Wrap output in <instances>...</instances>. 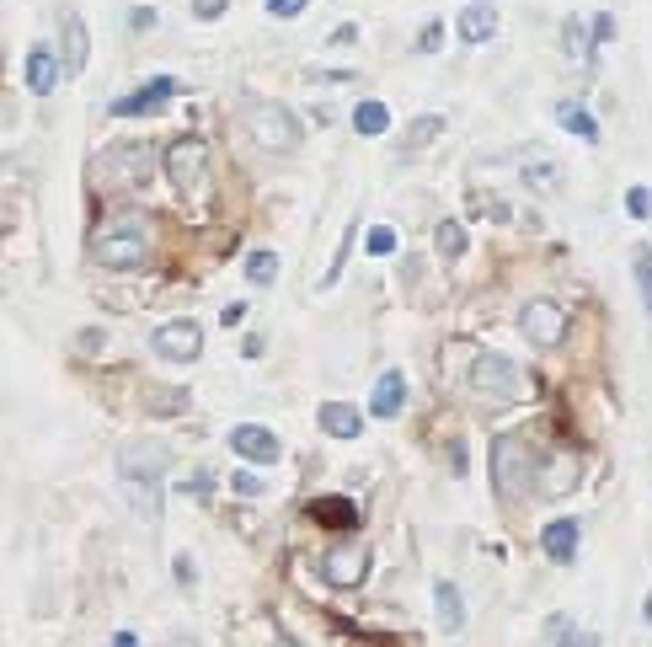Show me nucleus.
<instances>
[{
  "label": "nucleus",
  "mask_w": 652,
  "mask_h": 647,
  "mask_svg": "<svg viewBox=\"0 0 652 647\" xmlns=\"http://www.w3.org/2000/svg\"><path fill=\"white\" fill-rule=\"evenodd\" d=\"M449 466H455V476H465V444L455 439V450H449Z\"/></svg>",
  "instance_id": "obj_40"
},
{
  "label": "nucleus",
  "mask_w": 652,
  "mask_h": 647,
  "mask_svg": "<svg viewBox=\"0 0 652 647\" xmlns=\"http://www.w3.org/2000/svg\"><path fill=\"white\" fill-rule=\"evenodd\" d=\"M172 466V455L161 450V444H129L118 460V476L123 487H129V498L139 508V519H161V476Z\"/></svg>",
  "instance_id": "obj_1"
},
{
  "label": "nucleus",
  "mask_w": 652,
  "mask_h": 647,
  "mask_svg": "<svg viewBox=\"0 0 652 647\" xmlns=\"http://www.w3.org/2000/svg\"><path fill=\"white\" fill-rule=\"evenodd\" d=\"M439 252L455 263V257H465V225H455V220H444L439 225Z\"/></svg>",
  "instance_id": "obj_27"
},
{
  "label": "nucleus",
  "mask_w": 652,
  "mask_h": 647,
  "mask_svg": "<svg viewBox=\"0 0 652 647\" xmlns=\"http://www.w3.org/2000/svg\"><path fill=\"white\" fill-rule=\"evenodd\" d=\"M321 428L332 439H359L364 434V418H359V407H348V402H326L321 407Z\"/></svg>",
  "instance_id": "obj_19"
},
{
  "label": "nucleus",
  "mask_w": 652,
  "mask_h": 647,
  "mask_svg": "<svg viewBox=\"0 0 652 647\" xmlns=\"http://www.w3.org/2000/svg\"><path fill=\"white\" fill-rule=\"evenodd\" d=\"M631 268H636V289H642V305H647V316H652V252H647V246H636V252H631Z\"/></svg>",
  "instance_id": "obj_25"
},
{
  "label": "nucleus",
  "mask_w": 652,
  "mask_h": 647,
  "mask_svg": "<svg viewBox=\"0 0 652 647\" xmlns=\"http://www.w3.org/2000/svg\"><path fill=\"white\" fill-rule=\"evenodd\" d=\"M182 492H193L198 503H209V492H214V476H209V471H198V476H188V482H182Z\"/></svg>",
  "instance_id": "obj_34"
},
{
  "label": "nucleus",
  "mask_w": 652,
  "mask_h": 647,
  "mask_svg": "<svg viewBox=\"0 0 652 647\" xmlns=\"http://www.w3.org/2000/svg\"><path fill=\"white\" fill-rule=\"evenodd\" d=\"M546 642H583V631H578L572 615H551V621H546Z\"/></svg>",
  "instance_id": "obj_30"
},
{
  "label": "nucleus",
  "mask_w": 652,
  "mask_h": 647,
  "mask_svg": "<svg viewBox=\"0 0 652 647\" xmlns=\"http://www.w3.org/2000/svg\"><path fill=\"white\" fill-rule=\"evenodd\" d=\"M91 263L97 268H113V273H134L150 263V225L129 214V220H113L102 230L97 241H91Z\"/></svg>",
  "instance_id": "obj_2"
},
{
  "label": "nucleus",
  "mask_w": 652,
  "mask_h": 647,
  "mask_svg": "<svg viewBox=\"0 0 652 647\" xmlns=\"http://www.w3.org/2000/svg\"><path fill=\"white\" fill-rule=\"evenodd\" d=\"M353 129H359L364 140H369V134H385V129H391V107H385V102H359V107H353Z\"/></svg>",
  "instance_id": "obj_22"
},
{
  "label": "nucleus",
  "mask_w": 652,
  "mask_h": 647,
  "mask_svg": "<svg viewBox=\"0 0 652 647\" xmlns=\"http://www.w3.org/2000/svg\"><path fill=\"white\" fill-rule=\"evenodd\" d=\"M166 177H172V188L188 198V204H204L209 198V150L204 140H177L166 145Z\"/></svg>",
  "instance_id": "obj_5"
},
{
  "label": "nucleus",
  "mask_w": 652,
  "mask_h": 647,
  "mask_svg": "<svg viewBox=\"0 0 652 647\" xmlns=\"http://www.w3.org/2000/svg\"><path fill=\"white\" fill-rule=\"evenodd\" d=\"M556 123H562L567 134H583L588 145L599 140V123H594V113H588L583 102H572V97H562V102H556Z\"/></svg>",
  "instance_id": "obj_20"
},
{
  "label": "nucleus",
  "mask_w": 652,
  "mask_h": 647,
  "mask_svg": "<svg viewBox=\"0 0 652 647\" xmlns=\"http://www.w3.org/2000/svg\"><path fill=\"white\" fill-rule=\"evenodd\" d=\"M230 487H236V498H262V492H268L257 471H236V476H230Z\"/></svg>",
  "instance_id": "obj_31"
},
{
  "label": "nucleus",
  "mask_w": 652,
  "mask_h": 647,
  "mask_svg": "<svg viewBox=\"0 0 652 647\" xmlns=\"http://www.w3.org/2000/svg\"><path fill=\"white\" fill-rule=\"evenodd\" d=\"M241 123L257 140V150H268V156H284V150L300 145V118H294L284 102H268V97L241 102Z\"/></svg>",
  "instance_id": "obj_4"
},
{
  "label": "nucleus",
  "mask_w": 652,
  "mask_h": 647,
  "mask_svg": "<svg viewBox=\"0 0 652 647\" xmlns=\"http://www.w3.org/2000/svg\"><path fill=\"white\" fill-rule=\"evenodd\" d=\"M401 407H407V380H401V369H385L369 396V418H396Z\"/></svg>",
  "instance_id": "obj_16"
},
{
  "label": "nucleus",
  "mask_w": 652,
  "mask_h": 647,
  "mask_svg": "<svg viewBox=\"0 0 652 647\" xmlns=\"http://www.w3.org/2000/svg\"><path fill=\"white\" fill-rule=\"evenodd\" d=\"M172 97H177V81H172V75H155V81H145L139 91H129V97H118V102H113V118L150 113V107H161V102H172Z\"/></svg>",
  "instance_id": "obj_13"
},
{
  "label": "nucleus",
  "mask_w": 652,
  "mask_h": 647,
  "mask_svg": "<svg viewBox=\"0 0 652 647\" xmlns=\"http://www.w3.org/2000/svg\"><path fill=\"white\" fill-rule=\"evenodd\" d=\"M310 514L321 519V525H343V530H353L359 525V508H348V498H321Z\"/></svg>",
  "instance_id": "obj_24"
},
{
  "label": "nucleus",
  "mask_w": 652,
  "mask_h": 647,
  "mask_svg": "<svg viewBox=\"0 0 652 647\" xmlns=\"http://www.w3.org/2000/svg\"><path fill=\"white\" fill-rule=\"evenodd\" d=\"M369 567H375V551H369L364 541H348V546H332L321 557V578L332 583V589H359V583L369 578Z\"/></svg>",
  "instance_id": "obj_7"
},
{
  "label": "nucleus",
  "mask_w": 652,
  "mask_h": 647,
  "mask_svg": "<svg viewBox=\"0 0 652 647\" xmlns=\"http://www.w3.org/2000/svg\"><path fill=\"white\" fill-rule=\"evenodd\" d=\"M364 246H369V257H391V252H396V230H391V225H369Z\"/></svg>",
  "instance_id": "obj_28"
},
{
  "label": "nucleus",
  "mask_w": 652,
  "mask_h": 647,
  "mask_svg": "<svg viewBox=\"0 0 652 647\" xmlns=\"http://www.w3.org/2000/svg\"><path fill=\"white\" fill-rule=\"evenodd\" d=\"M535 482H540V460L530 455V444H524L519 434L492 439V487H498V498L519 503Z\"/></svg>",
  "instance_id": "obj_3"
},
{
  "label": "nucleus",
  "mask_w": 652,
  "mask_h": 647,
  "mask_svg": "<svg viewBox=\"0 0 652 647\" xmlns=\"http://www.w3.org/2000/svg\"><path fill=\"white\" fill-rule=\"evenodd\" d=\"M353 236H359V220H348V236H343V246H337V257H332V268L321 273V289H332L337 279H343V263H348V252H353Z\"/></svg>",
  "instance_id": "obj_26"
},
{
  "label": "nucleus",
  "mask_w": 652,
  "mask_h": 647,
  "mask_svg": "<svg viewBox=\"0 0 652 647\" xmlns=\"http://www.w3.org/2000/svg\"><path fill=\"white\" fill-rule=\"evenodd\" d=\"M230 450H236L241 460H252V466H273V460H278V439L262 423H241V428H230Z\"/></svg>",
  "instance_id": "obj_12"
},
{
  "label": "nucleus",
  "mask_w": 652,
  "mask_h": 647,
  "mask_svg": "<svg viewBox=\"0 0 652 647\" xmlns=\"http://www.w3.org/2000/svg\"><path fill=\"white\" fill-rule=\"evenodd\" d=\"M524 182L530 188H562V166H556V156H530L524 161Z\"/></svg>",
  "instance_id": "obj_23"
},
{
  "label": "nucleus",
  "mask_w": 652,
  "mask_h": 647,
  "mask_svg": "<svg viewBox=\"0 0 652 647\" xmlns=\"http://www.w3.org/2000/svg\"><path fill=\"white\" fill-rule=\"evenodd\" d=\"M150 348H155V359H166V364H193L198 353H204V327H198V321H166V327H155Z\"/></svg>",
  "instance_id": "obj_8"
},
{
  "label": "nucleus",
  "mask_w": 652,
  "mask_h": 647,
  "mask_svg": "<svg viewBox=\"0 0 652 647\" xmlns=\"http://www.w3.org/2000/svg\"><path fill=\"white\" fill-rule=\"evenodd\" d=\"M433 610H439V626L444 631H460L465 626V599L449 578H433Z\"/></svg>",
  "instance_id": "obj_18"
},
{
  "label": "nucleus",
  "mask_w": 652,
  "mask_h": 647,
  "mask_svg": "<svg viewBox=\"0 0 652 647\" xmlns=\"http://www.w3.org/2000/svg\"><path fill=\"white\" fill-rule=\"evenodd\" d=\"M455 33L465 43H487V38H498V6L492 0H471V6L455 17Z\"/></svg>",
  "instance_id": "obj_15"
},
{
  "label": "nucleus",
  "mask_w": 652,
  "mask_h": 647,
  "mask_svg": "<svg viewBox=\"0 0 652 647\" xmlns=\"http://www.w3.org/2000/svg\"><path fill=\"white\" fill-rule=\"evenodd\" d=\"M268 11H273V17H300L305 0H268Z\"/></svg>",
  "instance_id": "obj_38"
},
{
  "label": "nucleus",
  "mask_w": 652,
  "mask_h": 647,
  "mask_svg": "<svg viewBox=\"0 0 652 647\" xmlns=\"http://www.w3.org/2000/svg\"><path fill=\"white\" fill-rule=\"evenodd\" d=\"M225 6H230V0H193V17L198 22H214V17H225Z\"/></svg>",
  "instance_id": "obj_35"
},
{
  "label": "nucleus",
  "mask_w": 652,
  "mask_h": 647,
  "mask_svg": "<svg viewBox=\"0 0 652 647\" xmlns=\"http://www.w3.org/2000/svg\"><path fill=\"white\" fill-rule=\"evenodd\" d=\"M273 279H278V252H273V246H257V252H246V284L268 289Z\"/></svg>",
  "instance_id": "obj_21"
},
{
  "label": "nucleus",
  "mask_w": 652,
  "mask_h": 647,
  "mask_svg": "<svg viewBox=\"0 0 652 647\" xmlns=\"http://www.w3.org/2000/svg\"><path fill=\"white\" fill-rule=\"evenodd\" d=\"M129 27H134V33H150V27H155V11H150V6H134V11H129Z\"/></svg>",
  "instance_id": "obj_37"
},
{
  "label": "nucleus",
  "mask_w": 652,
  "mask_h": 647,
  "mask_svg": "<svg viewBox=\"0 0 652 647\" xmlns=\"http://www.w3.org/2000/svg\"><path fill=\"white\" fill-rule=\"evenodd\" d=\"M59 75H65V59H59L49 43H33V49H27V59H22L27 91H33V97H49V91L59 86Z\"/></svg>",
  "instance_id": "obj_11"
},
{
  "label": "nucleus",
  "mask_w": 652,
  "mask_h": 647,
  "mask_svg": "<svg viewBox=\"0 0 652 647\" xmlns=\"http://www.w3.org/2000/svg\"><path fill=\"white\" fill-rule=\"evenodd\" d=\"M540 546H546V557L551 562H572L578 557V519H551L546 530H540Z\"/></svg>",
  "instance_id": "obj_17"
},
{
  "label": "nucleus",
  "mask_w": 652,
  "mask_h": 647,
  "mask_svg": "<svg viewBox=\"0 0 652 647\" xmlns=\"http://www.w3.org/2000/svg\"><path fill=\"white\" fill-rule=\"evenodd\" d=\"M519 332L530 337L535 348H556V343L567 337V311H562L556 300H530V305L519 311Z\"/></svg>",
  "instance_id": "obj_9"
},
{
  "label": "nucleus",
  "mask_w": 652,
  "mask_h": 647,
  "mask_svg": "<svg viewBox=\"0 0 652 647\" xmlns=\"http://www.w3.org/2000/svg\"><path fill=\"white\" fill-rule=\"evenodd\" d=\"M220 321H225V327H236V321H246V305H225V311H220Z\"/></svg>",
  "instance_id": "obj_39"
},
{
  "label": "nucleus",
  "mask_w": 652,
  "mask_h": 647,
  "mask_svg": "<svg viewBox=\"0 0 652 647\" xmlns=\"http://www.w3.org/2000/svg\"><path fill=\"white\" fill-rule=\"evenodd\" d=\"M86 54H91L86 22L75 17V11H65V27H59V59H65V75H70V81L86 70Z\"/></svg>",
  "instance_id": "obj_14"
},
{
  "label": "nucleus",
  "mask_w": 652,
  "mask_h": 647,
  "mask_svg": "<svg viewBox=\"0 0 652 647\" xmlns=\"http://www.w3.org/2000/svg\"><path fill=\"white\" fill-rule=\"evenodd\" d=\"M439 134H444V118H439V113H428V118H423V123H417V129L407 134V156H412V150H417V145H428V140H439Z\"/></svg>",
  "instance_id": "obj_29"
},
{
  "label": "nucleus",
  "mask_w": 652,
  "mask_h": 647,
  "mask_svg": "<svg viewBox=\"0 0 652 647\" xmlns=\"http://www.w3.org/2000/svg\"><path fill=\"white\" fill-rule=\"evenodd\" d=\"M562 33H567V38H562V43H567V54L578 59V54H583V22H578V17H567V27H562Z\"/></svg>",
  "instance_id": "obj_36"
},
{
  "label": "nucleus",
  "mask_w": 652,
  "mask_h": 647,
  "mask_svg": "<svg viewBox=\"0 0 652 647\" xmlns=\"http://www.w3.org/2000/svg\"><path fill=\"white\" fill-rule=\"evenodd\" d=\"M626 209H631V220H647V214H652V193L647 188H631L626 193Z\"/></svg>",
  "instance_id": "obj_32"
},
{
  "label": "nucleus",
  "mask_w": 652,
  "mask_h": 647,
  "mask_svg": "<svg viewBox=\"0 0 652 647\" xmlns=\"http://www.w3.org/2000/svg\"><path fill=\"white\" fill-rule=\"evenodd\" d=\"M439 43H444V22H428L423 38H417V54H439Z\"/></svg>",
  "instance_id": "obj_33"
},
{
  "label": "nucleus",
  "mask_w": 652,
  "mask_h": 647,
  "mask_svg": "<svg viewBox=\"0 0 652 647\" xmlns=\"http://www.w3.org/2000/svg\"><path fill=\"white\" fill-rule=\"evenodd\" d=\"M102 161H107L113 188H139V182L155 172V150H150V145H113Z\"/></svg>",
  "instance_id": "obj_10"
},
{
  "label": "nucleus",
  "mask_w": 652,
  "mask_h": 647,
  "mask_svg": "<svg viewBox=\"0 0 652 647\" xmlns=\"http://www.w3.org/2000/svg\"><path fill=\"white\" fill-rule=\"evenodd\" d=\"M471 391L487 396V402H519L524 396L519 364L503 359V353H471Z\"/></svg>",
  "instance_id": "obj_6"
}]
</instances>
